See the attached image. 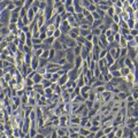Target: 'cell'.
<instances>
[{"label": "cell", "instance_id": "obj_30", "mask_svg": "<svg viewBox=\"0 0 138 138\" xmlns=\"http://www.w3.org/2000/svg\"><path fill=\"white\" fill-rule=\"evenodd\" d=\"M18 15H20V17H23L26 15V9H24L23 7L20 9V12H18Z\"/></svg>", "mask_w": 138, "mask_h": 138}, {"label": "cell", "instance_id": "obj_14", "mask_svg": "<svg viewBox=\"0 0 138 138\" xmlns=\"http://www.w3.org/2000/svg\"><path fill=\"white\" fill-rule=\"evenodd\" d=\"M101 23H103V18H98V20H95V21L92 22V24H91V26H92V28H91V29L98 28V26H100Z\"/></svg>", "mask_w": 138, "mask_h": 138}, {"label": "cell", "instance_id": "obj_7", "mask_svg": "<svg viewBox=\"0 0 138 138\" xmlns=\"http://www.w3.org/2000/svg\"><path fill=\"white\" fill-rule=\"evenodd\" d=\"M129 73H130V69L128 67H122V68H120V74L122 77H125Z\"/></svg>", "mask_w": 138, "mask_h": 138}, {"label": "cell", "instance_id": "obj_22", "mask_svg": "<svg viewBox=\"0 0 138 138\" xmlns=\"http://www.w3.org/2000/svg\"><path fill=\"white\" fill-rule=\"evenodd\" d=\"M53 92H54L55 95H61V92H62V89H61V86L56 84V86H55V87H54V90H53Z\"/></svg>", "mask_w": 138, "mask_h": 138}, {"label": "cell", "instance_id": "obj_21", "mask_svg": "<svg viewBox=\"0 0 138 138\" xmlns=\"http://www.w3.org/2000/svg\"><path fill=\"white\" fill-rule=\"evenodd\" d=\"M105 136V134H104V130L100 128V129L98 130V131H95V137L98 138V137H104Z\"/></svg>", "mask_w": 138, "mask_h": 138}, {"label": "cell", "instance_id": "obj_41", "mask_svg": "<svg viewBox=\"0 0 138 138\" xmlns=\"http://www.w3.org/2000/svg\"><path fill=\"white\" fill-rule=\"evenodd\" d=\"M2 62H4V60L0 59V68H2Z\"/></svg>", "mask_w": 138, "mask_h": 138}, {"label": "cell", "instance_id": "obj_28", "mask_svg": "<svg viewBox=\"0 0 138 138\" xmlns=\"http://www.w3.org/2000/svg\"><path fill=\"white\" fill-rule=\"evenodd\" d=\"M106 54H107V50H101L99 52V59H104L106 56Z\"/></svg>", "mask_w": 138, "mask_h": 138}, {"label": "cell", "instance_id": "obj_38", "mask_svg": "<svg viewBox=\"0 0 138 138\" xmlns=\"http://www.w3.org/2000/svg\"><path fill=\"white\" fill-rule=\"evenodd\" d=\"M13 40H14V44H15L16 46L18 45V44H20V38H18V37H15V38H14Z\"/></svg>", "mask_w": 138, "mask_h": 138}, {"label": "cell", "instance_id": "obj_37", "mask_svg": "<svg viewBox=\"0 0 138 138\" xmlns=\"http://www.w3.org/2000/svg\"><path fill=\"white\" fill-rule=\"evenodd\" d=\"M46 37H47V36H46V32H42V34H39V39H42V42H43Z\"/></svg>", "mask_w": 138, "mask_h": 138}, {"label": "cell", "instance_id": "obj_34", "mask_svg": "<svg viewBox=\"0 0 138 138\" xmlns=\"http://www.w3.org/2000/svg\"><path fill=\"white\" fill-rule=\"evenodd\" d=\"M63 5H65V7H68V6H73V0H66Z\"/></svg>", "mask_w": 138, "mask_h": 138}, {"label": "cell", "instance_id": "obj_5", "mask_svg": "<svg viewBox=\"0 0 138 138\" xmlns=\"http://www.w3.org/2000/svg\"><path fill=\"white\" fill-rule=\"evenodd\" d=\"M124 67H128L129 69H132V68H136V65H134V62H132V60L130 58L125 56L124 58Z\"/></svg>", "mask_w": 138, "mask_h": 138}, {"label": "cell", "instance_id": "obj_2", "mask_svg": "<svg viewBox=\"0 0 138 138\" xmlns=\"http://www.w3.org/2000/svg\"><path fill=\"white\" fill-rule=\"evenodd\" d=\"M67 75H68L69 79H71V81H76V78L78 77V71L76 68H71L70 70H68L67 71Z\"/></svg>", "mask_w": 138, "mask_h": 138}, {"label": "cell", "instance_id": "obj_35", "mask_svg": "<svg viewBox=\"0 0 138 138\" xmlns=\"http://www.w3.org/2000/svg\"><path fill=\"white\" fill-rule=\"evenodd\" d=\"M8 29L10 30V31H13L14 29H16V24H15V23H9V24H8Z\"/></svg>", "mask_w": 138, "mask_h": 138}, {"label": "cell", "instance_id": "obj_23", "mask_svg": "<svg viewBox=\"0 0 138 138\" xmlns=\"http://www.w3.org/2000/svg\"><path fill=\"white\" fill-rule=\"evenodd\" d=\"M61 34H62V32H61V30L58 28V29H55V30H54V32H53V37L56 39V38H59V37L61 36Z\"/></svg>", "mask_w": 138, "mask_h": 138}, {"label": "cell", "instance_id": "obj_24", "mask_svg": "<svg viewBox=\"0 0 138 138\" xmlns=\"http://www.w3.org/2000/svg\"><path fill=\"white\" fill-rule=\"evenodd\" d=\"M106 15L112 17L114 15V7H108V9L106 10Z\"/></svg>", "mask_w": 138, "mask_h": 138}, {"label": "cell", "instance_id": "obj_17", "mask_svg": "<svg viewBox=\"0 0 138 138\" xmlns=\"http://www.w3.org/2000/svg\"><path fill=\"white\" fill-rule=\"evenodd\" d=\"M89 120H90V117H87V116H82V117H81V121H79V127H84V124H85Z\"/></svg>", "mask_w": 138, "mask_h": 138}, {"label": "cell", "instance_id": "obj_15", "mask_svg": "<svg viewBox=\"0 0 138 138\" xmlns=\"http://www.w3.org/2000/svg\"><path fill=\"white\" fill-rule=\"evenodd\" d=\"M50 50H51V48H50ZM50 50H43V52H42V54H40V56H39V58H43V59H47V60H48Z\"/></svg>", "mask_w": 138, "mask_h": 138}, {"label": "cell", "instance_id": "obj_20", "mask_svg": "<svg viewBox=\"0 0 138 138\" xmlns=\"http://www.w3.org/2000/svg\"><path fill=\"white\" fill-rule=\"evenodd\" d=\"M86 9H87L90 13H92V12H95V9H97V5H95V4H90V5L86 7Z\"/></svg>", "mask_w": 138, "mask_h": 138}, {"label": "cell", "instance_id": "obj_4", "mask_svg": "<svg viewBox=\"0 0 138 138\" xmlns=\"http://www.w3.org/2000/svg\"><path fill=\"white\" fill-rule=\"evenodd\" d=\"M52 48H54L55 51H59V50H62V43H61L59 39H54L53 43H52Z\"/></svg>", "mask_w": 138, "mask_h": 138}, {"label": "cell", "instance_id": "obj_44", "mask_svg": "<svg viewBox=\"0 0 138 138\" xmlns=\"http://www.w3.org/2000/svg\"><path fill=\"white\" fill-rule=\"evenodd\" d=\"M0 1H2V0H0Z\"/></svg>", "mask_w": 138, "mask_h": 138}, {"label": "cell", "instance_id": "obj_1", "mask_svg": "<svg viewBox=\"0 0 138 138\" xmlns=\"http://www.w3.org/2000/svg\"><path fill=\"white\" fill-rule=\"evenodd\" d=\"M10 10L8 9H4L2 12H0V22L4 23L5 26L9 24V18H10Z\"/></svg>", "mask_w": 138, "mask_h": 138}, {"label": "cell", "instance_id": "obj_18", "mask_svg": "<svg viewBox=\"0 0 138 138\" xmlns=\"http://www.w3.org/2000/svg\"><path fill=\"white\" fill-rule=\"evenodd\" d=\"M91 34L95 36V37H98V36H100L101 34V31H100V29L99 28H95V29H92L91 30Z\"/></svg>", "mask_w": 138, "mask_h": 138}, {"label": "cell", "instance_id": "obj_43", "mask_svg": "<svg viewBox=\"0 0 138 138\" xmlns=\"http://www.w3.org/2000/svg\"><path fill=\"white\" fill-rule=\"evenodd\" d=\"M37 1H39V2H42V1H46V0H37Z\"/></svg>", "mask_w": 138, "mask_h": 138}, {"label": "cell", "instance_id": "obj_16", "mask_svg": "<svg viewBox=\"0 0 138 138\" xmlns=\"http://www.w3.org/2000/svg\"><path fill=\"white\" fill-rule=\"evenodd\" d=\"M40 83L43 84L44 89H45V87H50V86H51V84H52V82L50 81V79H45V78H43V79H42V82H40Z\"/></svg>", "mask_w": 138, "mask_h": 138}, {"label": "cell", "instance_id": "obj_13", "mask_svg": "<svg viewBox=\"0 0 138 138\" xmlns=\"http://www.w3.org/2000/svg\"><path fill=\"white\" fill-rule=\"evenodd\" d=\"M47 62L48 60L47 59H43V58H38V67H46V65H47Z\"/></svg>", "mask_w": 138, "mask_h": 138}, {"label": "cell", "instance_id": "obj_26", "mask_svg": "<svg viewBox=\"0 0 138 138\" xmlns=\"http://www.w3.org/2000/svg\"><path fill=\"white\" fill-rule=\"evenodd\" d=\"M100 128H101L100 125H91V127L89 128V130H90L91 132H95V131H98Z\"/></svg>", "mask_w": 138, "mask_h": 138}, {"label": "cell", "instance_id": "obj_11", "mask_svg": "<svg viewBox=\"0 0 138 138\" xmlns=\"http://www.w3.org/2000/svg\"><path fill=\"white\" fill-rule=\"evenodd\" d=\"M109 29L112 30L113 32H119V31H120V26H119V24H117V23H114V22L109 26Z\"/></svg>", "mask_w": 138, "mask_h": 138}, {"label": "cell", "instance_id": "obj_33", "mask_svg": "<svg viewBox=\"0 0 138 138\" xmlns=\"http://www.w3.org/2000/svg\"><path fill=\"white\" fill-rule=\"evenodd\" d=\"M129 34H131V36H137V34H138V31H137V29H130L129 30Z\"/></svg>", "mask_w": 138, "mask_h": 138}, {"label": "cell", "instance_id": "obj_31", "mask_svg": "<svg viewBox=\"0 0 138 138\" xmlns=\"http://www.w3.org/2000/svg\"><path fill=\"white\" fill-rule=\"evenodd\" d=\"M115 137H122V129L121 128H117L115 130Z\"/></svg>", "mask_w": 138, "mask_h": 138}, {"label": "cell", "instance_id": "obj_19", "mask_svg": "<svg viewBox=\"0 0 138 138\" xmlns=\"http://www.w3.org/2000/svg\"><path fill=\"white\" fill-rule=\"evenodd\" d=\"M127 56V47H120V56L119 58H124Z\"/></svg>", "mask_w": 138, "mask_h": 138}, {"label": "cell", "instance_id": "obj_40", "mask_svg": "<svg viewBox=\"0 0 138 138\" xmlns=\"http://www.w3.org/2000/svg\"><path fill=\"white\" fill-rule=\"evenodd\" d=\"M4 76V70H2V68H0V77H2Z\"/></svg>", "mask_w": 138, "mask_h": 138}, {"label": "cell", "instance_id": "obj_29", "mask_svg": "<svg viewBox=\"0 0 138 138\" xmlns=\"http://www.w3.org/2000/svg\"><path fill=\"white\" fill-rule=\"evenodd\" d=\"M112 20H113V22H114V23H119V22H120V16H119V15H116V14H114V15H113L112 16Z\"/></svg>", "mask_w": 138, "mask_h": 138}, {"label": "cell", "instance_id": "obj_42", "mask_svg": "<svg viewBox=\"0 0 138 138\" xmlns=\"http://www.w3.org/2000/svg\"><path fill=\"white\" fill-rule=\"evenodd\" d=\"M2 26H5V24H4V23H1V22H0V29H1V28H2Z\"/></svg>", "mask_w": 138, "mask_h": 138}, {"label": "cell", "instance_id": "obj_12", "mask_svg": "<svg viewBox=\"0 0 138 138\" xmlns=\"http://www.w3.org/2000/svg\"><path fill=\"white\" fill-rule=\"evenodd\" d=\"M89 34H91V30H90V29H81V28H79V36L86 37Z\"/></svg>", "mask_w": 138, "mask_h": 138}, {"label": "cell", "instance_id": "obj_25", "mask_svg": "<svg viewBox=\"0 0 138 138\" xmlns=\"http://www.w3.org/2000/svg\"><path fill=\"white\" fill-rule=\"evenodd\" d=\"M111 74H112L113 77H121V74H120V70H119V69L111 71Z\"/></svg>", "mask_w": 138, "mask_h": 138}, {"label": "cell", "instance_id": "obj_32", "mask_svg": "<svg viewBox=\"0 0 138 138\" xmlns=\"http://www.w3.org/2000/svg\"><path fill=\"white\" fill-rule=\"evenodd\" d=\"M91 15H92V17H93V20H98V18H101L100 17V15L97 13V12H92L91 13Z\"/></svg>", "mask_w": 138, "mask_h": 138}, {"label": "cell", "instance_id": "obj_10", "mask_svg": "<svg viewBox=\"0 0 138 138\" xmlns=\"http://www.w3.org/2000/svg\"><path fill=\"white\" fill-rule=\"evenodd\" d=\"M32 2H34V0H24V4H23V8L24 9H30L31 8V6H32Z\"/></svg>", "mask_w": 138, "mask_h": 138}, {"label": "cell", "instance_id": "obj_39", "mask_svg": "<svg viewBox=\"0 0 138 138\" xmlns=\"http://www.w3.org/2000/svg\"><path fill=\"white\" fill-rule=\"evenodd\" d=\"M46 4H47V6H53L54 0H46Z\"/></svg>", "mask_w": 138, "mask_h": 138}, {"label": "cell", "instance_id": "obj_27", "mask_svg": "<svg viewBox=\"0 0 138 138\" xmlns=\"http://www.w3.org/2000/svg\"><path fill=\"white\" fill-rule=\"evenodd\" d=\"M31 42H32V45H37V44H42V39L39 38H31Z\"/></svg>", "mask_w": 138, "mask_h": 138}, {"label": "cell", "instance_id": "obj_9", "mask_svg": "<svg viewBox=\"0 0 138 138\" xmlns=\"http://www.w3.org/2000/svg\"><path fill=\"white\" fill-rule=\"evenodd\" d=\"M42 79H43V75H40V74H38V73H36V75L32 77L34 83H40Z\"/></svg>", "mask_w": 138, "mask_h": 138}, {"label": "cell", "instance_id": "obj_6", "mask_svg": "<svg viewBox=\"0 0 138 138\" xmlns=\"http://www.w3.org/2000/svg\"><path fill=\"white\" fill-rule=\"evenodd\" d=\"M38 56H36V55H34L32 58H31V62H30V67L34 69V70H36V69L38 68Z\"/></svg>", "mask_w": 138, "mask_h": 138}, {"label": "cell", "instance_id": "obj_3", "mask_svg": "<svg viewBox=\"0 0 138 138\" xmlns=\"http://www.w3.org/2000/svg\"><path fill=\"white\" fill-rule=\"evenodd\" d=\"M68 79H69V77H68V75H67V73H66V74L61 75L60 77H59V79L56 81V84H58V85H60V86L65 85V84L67 83V81H68Z\"/></svg>", "mask_w": 138, "mask_h": 138}, {"label": "cell", "instance_id": "obj_8", "mask_svg": "<svg viewBox=\"0 0 138 138\" xmlns=\"http://www.w3.org/2000/svg\"><path fill=\"white\" fill-rule=\"evenodd\" d=\"M10 34V30L8 29V26H2L1 29H0V34L1 36H7V34Z\"/></svg>", "mask_w": 138, "mask_h": 138}, {"label": "cell", "instance_id": "obj_36", "mask_svg": "<svg viewBox=\"0 0 138 138\" xmlns=\"http://www.w3.org/2000/svg\"><path fill=\"white\" fill-rule=\"evenodd\" d=\"M92 38H93V34H89L85 37V40H87V42H91V40H92Z\"/></svg>", "mask_w": 138, "mask_h": 138}]
</instances>
